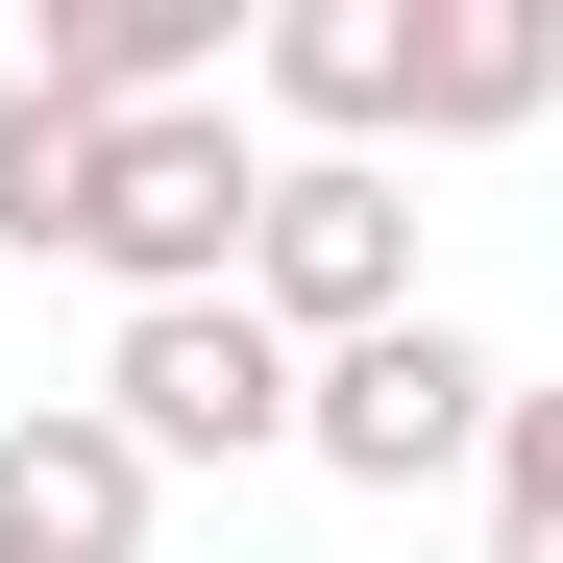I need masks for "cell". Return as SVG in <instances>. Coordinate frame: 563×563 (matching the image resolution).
Returning <instances> with one entry per match:
<instances>
[{
    "mask_svg": "<svg viewBox=\"0 0 563 563\" xmlns=\"http://www.w3.org/2000/svg\"><path fill=\"white\" fill-rule=\"evenodd\" d=\"M99 417H123L147 465H269V441L319 417V367L269 343L245 295H172V319H123V343H99Z\"/></svg>",
    "mask_w": 563,
    "mask_h": 563,
    "instance_id": "3",
    "label": "cell"
},
{
    "mask_svg": "<svg viewBox=\"0 0 563 563\" xmlns=\"http://www.w3.org/2000/svg\"><path fill=\"white\" fill-rule=\"evenodd\" d=\"M245 74H269L319 147H393V123H417V0H295V25H245Z\"/></svg>",
    "mask_w": 563,
    "mask_h": 563,
    "instance_id": "7",
    "label": "cell"
},
{
    "mask_svg": "<svg viewBox=\"0 0 563 563\" xmlns=\"http://www.w3.org/2000/svg\"><path fill=\"white\" fill-rule=\"evenodd\" d=\"M245 245H269V147H245V99L99 123V221H74V269H123V319H172V295H245Z\"/></svg>",
    "mask_w": 563,
    "mask_h": 563,
    "instance_id": "1",
    "label": "cell"
},
{
    "mask_svg": "<svg viewBox=\"0 0 563 563\" xmlns=\"http://www.w3.org/2000/svg\"><path fill=\"white\" fill-rule=\"evenodd\" d=\"M25 74H49L74 123H172V99H221V0H49Z\"/></svg>",
    "mask_w": 563,
    "mask_h": 563,
    "instance_id": "6",
    "label": "cell"
},
{
    "mask_svg": "<svg viewBox=\"0 0 563 563\" xmlns=\"http://www.w3.org/2000/svg\"><path fill=\"white\" fill-rule=\"evenodd\" d=\"M74 221H99V123L49 74H0V245H74Z\"/></svg>",
    "mask_w": 563,
    "mask_h": 563,
    "instance_id": "9",
    "label": "cell"
},
{
    "mask_svg": "<svg viewBox=\"0 0 563 563\" xmlns=\"http://www.w3.org/2000/svg\"><path fill=\"white\" fill-rule=\"evenodd\" d=\"M563 99V0H417V147H515Z\"/></svg>",
    "mask_w": 563,
    "mask_h": 563,
    "instance_id": "8",
    "label": "cell"
},
{
    "mask_svg": "<svg viewBox=\"0 0 563 563\" xmlns=\"http://www.w3.org/2000/svg\"><path fill=\"white\" fill-rule=\"evenodd\" d=\"M147 490H172V465L99 393H25V417H0V563H147Z\"/></svg>",
    "mask_w": 563,
    "mask_h": 563,
    "instance_id": "5",
    "label": "cell"
},
{
    "mask_svg": "<svg viewBox=\"0 0 563 563\" xmlns=\"http://www.w3.org/2000/svg\"><path fill=\"white\" fill-rule=\"evenodd\" d=\"M343 490H441V465H490L515 441V367L465 343V319H393V343H343L319 367V417H295Z\"/></svg>",
    "mask_w": 563,
    "mask_h": 563,
    "instance_id": "4",
    "label": "cell"
},
{
    "mask_svg": "<svg viewBox=\"0 0 563 563\" xmlns=\"http://www.w3.org/2000/svg\"><path fill=\"white\" fill-rule=\"evenodd\" d=\"M490 563H563V393H515L490 441Z\"/></svg>",
    "mask_w": 563,
    "mask_h": 563,
    "instance_id": "10",
    "label": "cell"
},
{
    "mask_svg": "<svg viewBox=\"0 0 563 563\" xmlns=\"http://www.w3.org/2000/svg\"><path fill=\"white\" fill-rule=\"evenodd\" d=\"M245 319L295 343V367H343V343L441 319V295H417V197H393L367 147H295V172H269V245H245Z\"/></svg>",
    "mask_w": 563,
    "mask_h": 563,
    "instance_id": "2",
    "label": "cell"
}]
</instances>
